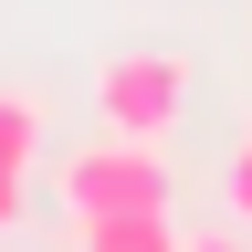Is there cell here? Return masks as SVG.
<instances>
[{
	"label": "cell",
	"mask_w": 252,
	"mask_h": 252,
	"mask_svg": "<svg viewBox=\"0 0 252 252\" xmlns=\"http://www.w3.org/2000/svg\"><path fill=\"white\" fill-rule=\"evenodd\" d=\"M189 84H200V63L168 53V42L105 53V63H94V116H105L116 137H158V147H168L179 116H189Z\"/></svg>",
	"instance_id": "cell-2"
},
{
	"label": "cell",
	"mask_w": 252,
	"mask_h": 252,
	"mask_svg": "<svg viewBox=\"0 0 252 252\" xmlns=\"http://www.w3.org/2000/svg\"><path fill=\"white\" fill-rule=\"evenodd\" d=\"M32 158H42V105L0 94V168H32Z\"/></svg>",
	"instance_id": "cell-4"
},
{
	"label": "cell",
	"mask_w": 252,
	"mask_h": 252,
	"mask_svg": "<svg viewBox=\"0 0 252 252\" xmlns=\"http://www.w3.org/2000/svg\"><path fill=\"white\" fill-rule=\"evenodd\" d=\"M53 200H63V220L74 231H94V220H126V210H168V147L158 137H94V147H74L53 168Z\"/></svg>",
	"instance_id": "cell-1"
},
{
	"label": "cell",
	"mask_w": 252,
	"mask_h": 252,
	"mask_svg": "<svg viewBox=\"0 0 252 252\" xmlns=\"http://www.w3.org/2000/svg\"><path fill=\"white\" fill-rule=\"evenodd\" d=\"M84 252H189V242L168 231V210H126V220H94Z\"/></svg>",
	"instance_id": "cell-3"
},
{
	"label": "cell",
	"mask_w": 252,
	"mask_h": 252,
	"mask_svg": "<svg viewBox=\"0 0 252 252\" xmlns=\"http://www.w3.org/2000/svg\"><path fill=\"white\" fill-rule=\"evenodd\" d=\"M231 220H242V231H252V137L231 147Z\"/></svg>",
	"instance_id": "cell-5"
},
{
	"label": "cell",
	"mask_w": 252,
	"mask_h": 252,
	"mask_svg": "<svg viewBox=\"0 0 252 252\" xmlns=\"http://www.w3.org/2000/svg\"><path fill=\"white\" fill-rule=\"evenodd\" d=\"M189 252H252L242 231H200V242H189Z\"/></svg>",
	"instance_id": "cell-7"
},
{
	"label": "cell",
	"mask_w": 252,
	"mask_h": 252,
	"mask_svg": "<svg viewBox=\"0 0 252 252\" xmlns=\"http://www.w3.org/2000/svg\"><path fill=\"white\" fill-rule=\"evenodd\" d=\"M0 231H21V168H0Z\"/></svg>",
	"instance_id": "cell-6"
}]
</instances>
